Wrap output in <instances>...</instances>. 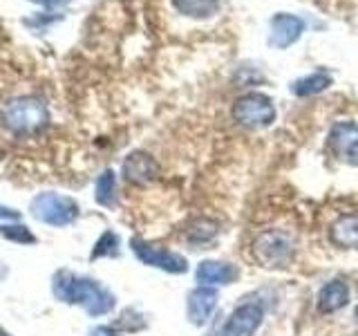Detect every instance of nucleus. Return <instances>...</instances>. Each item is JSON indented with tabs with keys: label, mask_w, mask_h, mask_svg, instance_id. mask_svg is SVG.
I'll use <instances>...</instances> for the list:
<instances>
[{
	"label": "nucleus",
	"mask_w": 358,
	"mask_h": 336,
	"mask_svg": "<svg viewBox=\"0 0 358 336\" xmlns=\"http://www.w3.org/2000/svg\"><path fill=\"white\" fill-rule=\"evenodd\" d=\"M350 302V287L343 280H329L327 285H322L318 291V312L320 314H334L343 309Z\"/></svg>",
	"instance_id": "nucleus-13"
},
{
	"label": "nucleus",
	"mask_w": 358,
	"mask_h": 336,
	"mask_svg": "<svg viewBox=\"0 0 358 336\" xmlns=\"http://www.w3.org/2000/svg\"><path fill=\"white\" fill-rule=\"evenodd\" d=\"M130 246H132V253L137 255L143 265L162 269V272H168V274L188 272V262H186L184 255H179L171 249H164V246H159V244L145 242L141 238H132Z\"/></svg>",
	"instance_id": "nucleus-6"
},
{
	"label": "nucleus",
	"mask_w": 358,
	"mask_h": 336,
	"mask_svg": "<svg viewBox=\"0 0 358 336\" xmlns=\"http://www.w3.org/2000/svg\"><path fill=\"white\" fill-rule=\"evenodd\" d=\"M334 83V76L327 72V70H316V72H311L307 76H302L298 78V81L291 83V92H294L296 97H313V94H320L324 92L329 85Z\"/></svg>",
	"instance_id": "nucleus-15"
},
{
	"label": "nucleus",
	"mask_w": 358,
	"mask_h": 336,
	"mask_svg": "<svg viewBox=\"0 0 358 336\" xmlns=\"http://www.w3.org/2000/svg\"><path fill=\"white\" fill-rule=\"evenodd\" d=\"M0 336H11V334H9V332H5L3 328H0Z\"/></svg>",
	"instance_id": "nucleus-25"
},
{
	"label": "nucleus",
	"mask_w": 358,
	"mask_h": 336,
	"mask_svg": "<svg viewBox=\"0 0 358 336\" xmlns=\"http://www.w3.org/2000/svg\"><path fill=\"white\" fill-rule=\"evenodd\" d=\"M119 255V235L112 231H103L101 238L94 242L90 260H99V258H117Z\"/></svg>",
	"instance_id": "nucleus-19"
},
{
	"label": "nucleus",
	"mask_w": 358,
	"mask_h": 336,
	"mask_svg": "<svg viewBox=\"0 0 358 336\" xmlns=\"http://www.w3.org/2000/svg\"><path fill=\"white\" fill-rule=\"evenodd\" d=\"M327 146L336 160L358 166V121H338L329 130Z\"/></svg>",
	"instance_id": "nucleus-7"
},
{
	"label": "nucleus",
	"mask_w": 358,
	"mask_h": 336,
	"mask_svg": "<svg viewBox=\"0 0 358 336\" xmlns=\"http://www.w3.org/2000/svg\"><path fill=\"white\" fill-rule=\"evenodd\" d=\"M240 272L233 262H222V260H204L199 262L195 278L199 285L213 287V285H233L238 280Z\"/></svg>",
	"instance_id": "nucleus-12"
},
{
	"label": "nucleus",
	"mask_w": 358,
	"mask_h": 336,
	"mask_svg": "<svg viewBox=\"0 0 358 336\" xmlns=\"http://www.w3.org/2000/svg\"><path fill=\"white\" fill-rule=\"evenodd\" d=\"M94 197L101 206L117 204V175L115 171H103L94 182Z\"/></svg>",
	"instance_id": "nucleus-17"
},
{
	"label": "nucleus",
	"mask_w": 358,
	"mask_h": 336,
	"mask_svg": "<svg viewBox=\"0 0 358 336\" xmlns=\"http://www.w3.org/2000/svg\"><path fill=\"white\" fill-rule=\"evenodd\" d=\"M217 300H220V294L213 287H204V285L195 287L188 294V302H186L188 321L193 325H197V328L206 325L208 318H210V314L215 312V307H217Z\"/></svg>",
	"instance_id": "nucleus-11"
},
{
	"label": "nucleus",
	"mask_w": 358,
	"mask_h": 336,
	"mask_svg": "<svg viewBox=\"0 0 358 336\" xmlns=\"http://www.w3.org/2000/svg\"><path fill=\"white\" fill-rule=\"evenodd\" d=\"M305 31V20L296 14H275L271 18V25H268V45L275 50H287Z\"/></svg>",
	"instance_id": "nucleus-9"
},
{
	"label": "nucleus",
	"mask_w": 358,
	"mask_h": 336,
	"mask_svg": "<svg viewBox=\"0 0 358 336\" xmlns=\"http://www.w3.org/2000/svg\"><path fill=\"white\" fill-rule=\"evenodd\" d=\"M31 216L50 227H67L78 218V204L70 195L61 193H41L29 204Z\"/></svg>",
	"instance_id": "nucleus-4"
},
{
	"label": "nucleus",
	"mask_w": 358,
	"mask_h": 336,
	"mask_svg": "<svg viewBox=\"0 0 358 336\" xmlns=\"http://www.w3.org/2000/svg\"><path fill=\"white\" fill-rule=\"evenodd\" d=\"M329 240L336 246H341V249H352V246H358V216H352V213L341 216L331 224Z\"/></svg>",
	"instance_id": "nucleus-14"
},
{
	"label": "nucleus",
	"mask_w": 358,
	"mask_h": 336,
	"mask_svg": "<svg viewBox=\"0 0 358 336\" xmlns=\"http://www.w3.org/2000/svg\"><path fill=\"white\" fill-rule=\"evenodd\" d=\"M16 218H18V211L0 204V220H16Z\"/></svg>",
	"instance_id": "nucleus-22"
},
{
	"label": "nucleus",
	"mask_w": 358,
	"mask_h": 336,
	"mask_svg": "<svg viewBox=\"0 0 358 336\" xmlns=\"http://www.w3.org/2000/svg\"><path fill=\"white\" fill-rule=\"evenodd\" d=\"M0 235L9 242L16 244H34L36 242V235H34L25 224H3L0 227Z\"/></svg>",
	"instance_id": "nucleus-20"
},
{
	"label": "nucleus",
	"mask_w": 358,
	"mask_h": 336,
	"mask_svg": "<svg viewBox=\"0 0 358 336\" xmlns=\"http://www.w3.org/2000/svg\"><path fill=\"white\" fill-rule=\"evenodd\" d=\"M217 233H220V224L215 220L199 218L188 227V240L195 244H204V242H210Z\"/></svg>",
	"instance_id": "nucleus-18"
},
{
	"label": "nucleus",
	"mask_w": 358,
	"mask_h": 336,
	"mask_svg": "<svg viewBox=\"0 0 358 336\" xmlns=\"http://www.w3.org/2000/svg\"><path fill=\"white\" fill-rule=\"evenodd\" d=\"M233 119L244 128H266L275 121V106L271 97L262 92H246L235 99Z\"/></svg>",
	"instance_id": "nucleus-5"
},
{
	"label": "nucleus",
	"mask_w": 358,
	"mask_h": 336,
	"mask_svg": "<svg viewBox=\"0 0 358 336\" xmlns=\"http://www.w3.org/2000/svg\"><path fill=\"white\" fill-rule=\"evenodd\" d=\"M54 296L67 305H81L90 316H103L115 307V294L99 280L76 276L72 272H59L52 283Z\"/></svg>",
	"instance_id": "nucleus-1"
},
{
	"label": "nucleus",
	"mask_w": 358,
	"mask_h": 336,
	"mask_svg": "<svg viewBox=\"0 0 358 336\" xmlns=\"http://www.w3.org/2000/svg\"><path fill=\"white\" fill-rule=\"evenodd\" d=\"M90 336H117V334L112 328H108V325H101V328H94L92 332H90Z\"/></svg>",
	"instance_id": "nucleus-23"
},
{
	"label": "nucleus",
	"mask_w": 358,
	"mask_h": 336,
	"mask_svg": "<svg viewBox=\"0 0 358 336\" xmlns=\"http://www.w3.org/2000/svg\"><path fill=\"white\" fill-rule=\"evenodd\" d=\"M354 318H356V323H358V305H356V312H354Z\"/></svg>",
	"instance_id": "nucleus-26"
},
{
	"label": "nucleus",
	"mask_w": 358,
	"mask_h": 336,
	"mask_svg": "<svg viewBox=\"0 0 358 336\" xmlns=\"http://www.w3.org/2000/svg\"><path fill=\"white\" fill-rule=\"evenodd\" d=\"M7 276V265L3 262V260H0V280H3Z\"/></svg>",
	"instance_id": "nucleus-24"
},
{
	"label": "nucleus",
	"mask_w": 358,
	"mask_h": 336,
	"mask_svg": "<svg viewBox=\"0 0 358 336\" xmlns=\"http://www.w3.org/2000/svg\"><path fill=\"white\" fill-rule=\"evenodd\" d=\"M262 318H264L262 305H257V302H242V305H238L231 312V316L224 323L220 336H253L257 328L262 325Z\"/></svg>",
	"instance_id": "nucleus-8"
},
{
	"label": "nucleus",
	"mask_w": 358,
	"mask_h": 336,
	"mask_svg": "<svg viewBox=\"0 0 358 336\" xmlns=\"http://www.w3.org/2000/svg\"><path fill=\"white\" fill-rule=\"evenodd\" d=\"M171 3L182 16L195 20L215 16L220 9V0H171Z\"/></svg>",
	"instance_id": "nucleus-16"
},
{
	"label": "nucleus",
	"mask_w": 358,
	"mask_h": 336,
	"mask_svg": "<svg viewBox=\"0 0 358 336\" xmlns=\"http://www.w3.org/2000/svg\"><path fill=\"white\" fill-rule=\"evenodd\" d=\"M3 126L16 134H31L48 126L50 112L38 97H16L3 108Z\"/></svg>",
	"instance_id": "nucleus-2"
},
{
	"label": "nucleus",
	"mask_w": 358,
	"mask_h": 336,
	"mask_svg": "<svg viewBox=\"0 0 358 336\" xmlns=\"http://www.w3.org/2000/svg\"><path fill=\"white\" fill-rule=\"evenodd\" d=\"M31 3H36L41 7H48V9H59V7H65L70 0H31Z\"/></svg>",
	"instance_id": "nucleus-21"
},
{
	"label": "nucleus",
	"mask_w": 358,
	"mask_h": 336,
	"mask_svg": "<svg viewBox=\"0 0 358 336\" xmlns=\"http://www.w3.org/2000/svg\"><path fill=\"white\" fill-rule=\"evenodd\" d=\"M157 175H159V166H157L155 157L148 153L134 150L123 160V179L130 184L145 186V184H150Z\"/></svg>",
	"instance_id": "nucleus-10"
},
{
	"label": "nucleus",
	"mask_w": 358,
	"mask_h": 336,
	"mask_svg": "<svg viewBox=\"0 0 358 336\" xmlns=\"http://www.w3.org/2000/svg\"><path fill=\"white\" fill-rule=\"evenodd\" d=\"M294 240L289 238L285 231L280 229H268L260 233L251 244V253L255 262L266 269H280L287 267L294 258Z\"/></svg>",
	"instance_id": "nucleus-3"
}]
</instances>
